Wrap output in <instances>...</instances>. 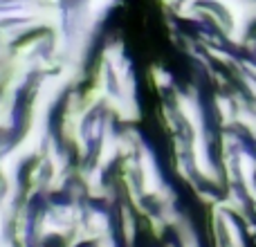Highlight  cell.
Instances as JSON below:
<instances>
[{
    "label": "cell",
    "instance_id": "1",
    "mask_svg": "<svg viewBox=\"0 0 256 247\" xmlns=\"http://www.w3.org/2000/svg\"><path fill=\"white\" fill-rule=\"evenodd\" d=\"M117 232L124 247H135L137 234H140V214L135 212L130 202L124 198L117 207Z\"/></svg>",
    "mask_w": 256,
    "mask_h": 247
},
{
    "label": "cell",
    "instance_id": "2",
    "mask_svg": "<svg viewBox=\"0 0 256 247\" xmlns=\"http://www.w3.org/2000/svg\"><path fill=\"white\" fill-rule=\"evenodd\" d=\"M150 76H153V84L158 86L160 90L171 88V84H173L171 74H168L166 70H162V68H153V70H150Z\"/></svg>",
    "mask_w": 256,
    "mask_h": 247
},
{
    "label": "cell",
    "instance_id": "3",
    "mask_svg": "<svg viewBox=\"0 0 256 247\" xmlns=\"http://www.w3.org/2000/svg\"><path fill=\"white\" fill-rule=\"evenodd\" d=\"M252 200H254V204H256V196H254V198H252Z\"/></svg>",
    "mask_w": 256,
    "mask_h": 247
}]
</instances>
